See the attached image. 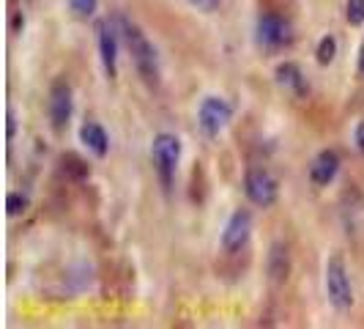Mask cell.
Instances as JSON below:
<instances>
[{"mask_svg":"<svg viewBox=\"0 0 364 329\" xmlns=\"http://www.w3.org/2000/svg\"><path fill=\"white\" fill-rule=\"evenodd\" d=\"M195 9H200V11H214L222 0H189Z\"/></svg>","mask_w":364,"mask_h":329,"instance_id":"ffe728a7","label":"cell"},{"mask_svg":"<svg viewBox=\"0 0 364 329\" xmlns=\"http://www.w3.org/2000/svg\"><path fill=\"white\" fill-rule=\"evenodd\" d=\"M28 195H22V192H9V198H6V212L11 214V217H17L22 214L25 209H28Z\"/></svg>","mask_w":364,"mask_h":329,"instance_id":"e0dca14e","label":"cell"},{"mask_svg":"<svg viewBox=\"0 0 364 329\" xmlns=\"http://www.w3.org/2000/svg\"><path fill=\"white\" fill-rule=\"evenodd\" d=\"M337 170H340V157L334 154V151H321L310 164V182L315 187H328V184L334 182V176H337Z\"/></svg>","mask_w":364,"mask_h":329,"instance_id":"8fae6325","label":"cell"},{"mask_svg":"<svg viewBox=\"0 0 364 329\" xmlns=\"http://www.w3.org/2000/svg\"><path fill=\"white\" fill-rule=\"evenodd\" d=\"M118 36H121L118 19L99 22V55H102V66H105L107 77L118 74Z\"/></svg>","mask_w":364,"mask_h":329,"instance_id":"52a82bcc","label":"cell"},{"mask_svg":"<svg viewBox=\"0 0 364 329\" xmlns=\"http://www.w3.org/2000/svg\"><path fill=\"white\" fill-rule=\"evenodd\" d=\"M230 115H233V108L222 96H205L198 110V127L205 137H217L219 132L228 127Z\"/></svg>","mask_w":364,"mask_h":329,"instance_id":"277c9868","label":"cell"},{"mask_svg":"<svg viewBox=\"0 0 364 329\" xmlns=\"http://www.w3.org/2000/svg\"><path fill=\"white\" fill-rule=\"evenodd\" d=\"M72 88H69V83H63V80H58L53 85V91H50V121H53V129L55 132H63V129L69 127V121H72Z\"/></svg>","mask_w":364,"mask_h":329,"instance_id":"ba28073f","label":"cell"},{"mask_svg":"<svg viewBox=\"0 0 364 329\" xmlns=\"http://www.w3.org/2000/svg\"><path fill=\"white\" fill-rule=\"evenodd\" d=\"M244 192H247V198L255 203V206H272L277 201V195H279V187H277V179H274L269 170H263V167H252L250 173H247V179H244Z\"/></svg>","mask_w":364,"mask_h":329,"instance_id":"5b68a950","label":"cell"},{"mask_svg":"<svg viewBox=\"0 0 364 329\" xmlns=\"http://www.w3.org/2000/svg\"><path fill=\"white\" fill-rule=\"evenodd\" d=\"M323 283H326V296L328 302L334 305V310H350V305H353V286H350V274H348L343 256H331L326 261Z\"/></svg>","mask_w":364,"mask_h":329,"instance_id":"7a4b0ae2","label":"cell"},{"mask_svg":"<svg viewBox=\"0 0 364 329\" xmlns=\"http://www.w3.org/2000/svg\"><path fill=\"white\" fill-rule=\"evenodd\" d=\"M9 28H11V33H14V36L22 33V28H25V17L19 14V9L14 6V0H11V11H9Z\"/></svg>","mask_w":364,"mask_h":329,"instance_id":"d6986e66","label":"cell"},{"mask_svg":"<svg viewBox=\"0 0 364 329\" xmlns=\"http://www.w3.org/2000/svg\"><path fill=\"white\" fill-rule=\"evenodd\" d=\"M356 148H359V151L364 154V121L359 124V127H356Z\"/></svg>","mask_w":364,"mask_h":329,"instance_id":"7402d4cb","label":"cell"},{"mask_svg":"<svg viewBox=\"0 0 364 329\" xmlns=\"http://www.w3.org/2000/svg\"><path fill=\"white\" fill-rule=\"evenodd\" d=\"M277 83H279L285 91H291L293 96H307V93H310L307 77L301 72V66L293 63V61H285V63L277 66Z\"/></svg>","mask_w":364,"mask_h":329,"instance_id":"30bf717a","label":"cell"},{"mask_svg":"<svg viewBox=\"0 0 364 329\" xmlns=\"http://www.w3.org/2000/svg\"><path fill=\"white\" fill-rule=\"evenodd\" d=\"M359 72L364 74V44H362V50H359Z\"/></svg>","mask_w":364,"mask_h":329,"instance_id":"603a6c76","label":"cell"},{"mask_svg":"<svg viewBox=\"0 0 364 329\" xmlns=\"http://www.w3.org/2000/svg\"><path fill=\"white\" fill-rule=\"evenodd\" d=\"M266 269H269V280H272L274 286H279V283L288 280V274H291V253H288V244L274 241L272 250H269Z\"/></svg>","mask_w":364,"mask_h":329,"instance_id":"7c38bea8","label":"cell"},{"mask_svg":"<svg viewBox=\"0 0 364 329\" xmlns=\"http://www.w3.org/2000/svg\"><path fill=\"white\" fill-rule=\"evenodd\" d=\"M250 234H252V214L250 212H233V217L228 219V225L222 231V247L228 253H236L247 244Z\"/></svg>","mask_w":364,"mask_h":329,"instance_id":"9c48e42d","label":"cell"},{"mask_svg":"<svg viewBox=\"0 0 364 329\" xmlns=\"http://www.w3.org/2000/svg\"><path fill=\"white\" fill-rule=\"evenodd\" d=\"M69 9L77 19H91L99 9V0H69Z\"/></svg>","mask_w":364,"mask_h":329,"instance_id":"9a60e30c","label":"cell"},{"mask_svg":"<svg viewBox=\"0 0 364 329\" xmlns=\"http://www.w3.org/2000/svg\"><path fill=\"white\" fill-rule=\"evenodd\" d=\"M346 17L350 25H364V0H348Z\"/></svg>","mask_w":364,"mask_h":329,"instance_id":"ac0fdd59","label":"cell"},{"mask_svg":"<svg viewBox=\"0 0 364 329\" xmlns=\"http://www.w3.org/2000/svg\"><path fill=\"white\" fill-rule=\"evenodd\" d=\"M334 53H337V38L334 36H323L321 38V44H318V63L321 66H328L331 61H334Z\"/></svg>","mask_w":364,"mask_h":329,"instance_id":"2e32d148","label":"cell"},{"mask_svg":"<svg viewBox=\"0 0 364 329\" xmlns=\"http://www.w3.org/2000/svg\"><path fill=\"white\" fill-rule=\"evenodd\" d=\"M6 121H9V124H6V127H9V140H14V132H17V124H14V113H11V110L6 113Z\"/></svg>","mask_w":364,"mask_h":329,"instance_id":"44dd1931","label":"cell"},{"mask_svg":"<svg viewBox=\"0 0 364 329\" xmlns=\"http://www.w3.org/2000/svg\"><path fill=\"white\" fill-rule=\"evenodd\" d=\"M151 157L156 164V173L162 184L170 189V184L176 179V170H178V160H181V140L170 132H162L154 137V146H151Z\"/></svg>","mask_w":364,"mask_h":329,"instance_id":"3957f363","label":"cell"},{"mask_svg":"<svg viewBox=\"0 0 364 329\" xmlns=\"http://www.w3.org/2000/svg\"><path fill=\"white\" fill-rule=\"evenodd\" d=\"M118 19V28H121V38L127 41L129 47V55H132V61H134V69L137 74L146 80L151 88H156L159 85V55H156V47L148 41V36L134 25V22H129L127 17H115Z\"/></svg>","mask_w":364,"mask_h":329,"instance_id":"6da1fadb","label":"cell"},{"mask_svg":"<svg viewBox=\"0 0 364 329\" xmlns=\"http://www.w3.org/2000/svg\"><path fill=\"white\" fill-rule=\"evenodd\" d=\"M60 173L66 179H72V182H85L91 176V167H88V162L82 157H77V154L69 151V154L60 157Z\"/></svg>","mask_w":364,"mask_h":329,"instance_id":"5bb4252c","label":"cell"},{"mask_svg":"<svg viewBox=\"0 0 364 329\" xmlns=\"http://www.w3.org/2000/svg\"><path fill=\"white\" fill-rule=\"evenodd\" d=\"M291 41L293 33L288 19L277 17V14H260L257 17V44H263L266 50H279Z\"/></svg>","mask_w":364,"mask_h":329,"instance_id":"8992f818","label":"cell"},{"mask_svg":"<svg viewBox=\"0 0 364 329\" xmlns=\"http://www.w3.org/2000/svg\"><path fill=\"white\" fill-rule=\"evenodd\" d=\"M80 137H82V143L91 148L96 157H107V148H109L107 132L99 127L96 121H88V124H82V129H80Z\"/></svg>","mask_w":364,"mask_h":329,"instance_id":"4fadbf2b","label":"cell"}]
</instances>
